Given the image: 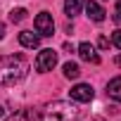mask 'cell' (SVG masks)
I'll return each instance as SVG.
<instances>
[{
    "instance_id": "6da1fadb",
    "label": "cell",
    "mask_w": 121,
    "mask_h": 121,
    "mask_svg": "<svg viewBox=\"0 0 121 121\" xmlns=\"http://www.w3.org/2000/svg\"><path fill=\"white\" fill-rule=\"evenodd\" d=\"M26 69H29V64H26V59L24 57H5V59H0V83L3 86H14V83H19L24 76H26Z\"/></svg>"
},
{
    "instance_id": "7a4b0ae2",
    "label": "cell",
    "mask_w": 121,
    "mask_h": 121,
    "mask_svg": "<svg viewBox=\"0 0 121 121\" xmlns=\"http://www.w3.org/2000/svg\"><path fill=\"white\" fill-rule=\"evenodd\" d=\"M78 119H81V109L64 100H57L43 109V121H78Z\"/></svg>"
},
{
    "instance_id": "3957f363",
    "label": "cell",
    "mask_w": 121,
    "mask_h": 121,
    "mask_svg": "<svg viewBox=\"0 0 121 121\" xmlns=\"http://www.w3.org/2000/svg\"><path fill=\"white\" fill-rule=\"evenodd\" d=\"M55 64H57V52H55L52 48L38 52V57H36V69H38V71H52Z\"/></svg>"
},
{
    "instance_id": "277c9868",
    "label": "cell",
    "mask_w": 121,
    "mask_h": 121,
    "mask_svg": "<svg viewBox=\"0 0 121 121\" xmlns=\"http://www.w3.org/2000/svg\"><path fill=\"white\" fill-rule=\"evenodd\" d=\"M33 26H36V31H38L40 36H52V33H55V22H52V14H48V12H40V14L36 17Z\"/></svg>"
},
{
    "instance_id": "5b68a950",
    "label": "cell",
    "mask_w": 121,
    "mask_h": 121,
    "mask_svg": "<svg viewBox=\"0 0 121 121\" xmlns=\"http://www.w3.org/2000/svg\"><path fill=\"white\" fill-rule=\"evenodd\" d=\"M69 93H71V100H76V102H90L93 95H95V90H93L88 83H78V86H74Z\"/></svg>"
},
{
    "instance_id": "8992f818",
    "label": "cell",
    "mask_w": 121,
    "mask_h": 121,
    "mask_svg": "<svg viewBox=\"0 0 121 121\" xmlns=\"http://www.w3.org/2000/svg\"><path fill=\"white\" fill-rule=\"evenodd\" d=\"M78 55H81V59H83V62L100 64V55L95 52V48H93L90 43H81V45H78Z\"/></svg>"
},
{
    "instance_id": "52a82bcc",
    "label": "cell",
    "mask_w": 121,
    "mask_h": 121,
    "mask_svg": "<svg viewBox=\"0 0 121 121\" xmlns=\"http://www.w3.org/2000/svg\"><path fill=\"white\" fill-rule=\"evenodd\" d=\"M86 14H88V19H93V22H104V10L95 3V0H88L86 3Z\"/></svg>"
},
{
    "instance_id": "ba28073f",
    "label": "cell",
    "mask_w": 121,
    "mask_h": 121,
    "mask_svg": "<svg viewBox=\"0 0 121 121\" xmlns=\"http://www.w3.org/2000/svg\"><path fill=\"white\" fill-rule=\"evenodd\" d=\"M19 43H22L24 48H31V50H33V48L40 45V36H36L33 31H22V33H19Z\"/></svg>"
},
{
    "instance_id": "9c48e42d",
    "label": "cell",
    "mask_w": 121,
    "mask_h": 121,
    "mask_svg": "<svg viewBox=\"0 0 121 121\" xmlns=\"http://www.w3.org/2000/svg\"><path fill=\"white\" fill-rule=\"evenodd\" d=\"M107 95H109L112 100L121 102V76H116V78H112V81L107 83Z\"/></svg>"
},
{
    "instance_id": "30bf717a",
    "label": "cell",
    "mask_w": 121,
    "mask_h": 121,
    "mask_svg": "<svg viewBox=\"0 0 121 121\" xmlns=\"http://www.w3.org/2000/svg\"><path fill=\"white\" fill-rule=\"evenodd\" d=\"M81 7H83V0H64V12L69 17H76L81 12Z\"/></svg>"
},
{
    "instance_id": "8fae6325",
    "label": "cell",
    "mask_w": 121,
    "mask_h": 121,
    "mask_svg": "<svg viewBox=\"0 0 121 121\" xmlns=\"http://www.w3.org/2000/svg\"><path fill=\"white\" fill-rule=\"evenodd\" d=\"M62 69H64V76H67V78H78V76H81V69H78L76 62H67Z\"/></svg>"
},
{
    "instance_id": "7c38bea8",
    "label": "cell",
    "mask_w": 121,
    "mask_h": 121,
    "mask_svg": "<svg viewBox=\"0 0 121 121\" xmlns=\"http://www.w3.org/2000/svg\"><path fill=\"white\" fill-rule=\"evenodd\" d=\"M10 19L12 22H24L26 19V10H12L10 12Z\"/></svg>"
},
{
    "instance_id": "4fadbf2b",
    "label": "cell",
    "mask_w": 121,
    "mask_h": 121,
    "mask_svg": "<svg viewBox=\"0 0 121 121\" xmlns=\"http://www.w3.org/2000/svg\"><path fill=\"white\" fill-rule=\"evenodd\" d=\"M112 43H114V45L121 50V29H116V31L112 33Z\"/></svg>"
},
{
    "instance_id": "5bb4252c",
    "label": "cell",
    "mask_w": 121,
    "mask_h": 121,
    "mask_svg": "<svg viewBox=\"0 0 121 121\" xmlns=\"http://www.w3.org/2000/svg\"><path fill=\"white\" fill-rule=\"evenodd\" d=\"M26 114H29V112H19V114H14V116H10V119H5V121H24Z\"/></svg>"
},
{
    "instance_id": "9a60e30c",
    "label": "cell",
    "mask_w": 121,
    "mask_h": 121,
    "mask_svg": "<svg viewBox=\"0 0 121 121\" xmlns=\"http://www.w3.org/2000/svg\"><path fill=\"white\" fill-rule=\"evenodd\" d=\"M97 45L104 50V48H109V38H104V36H100V40H97Z\"/></svg>"
},
{
    "instance_id": "2e32d148",
    "label": "cell",
    "mask_w": 121,
    "mask_h": 121,
    "mask_svg": "<svg viewBox=\"0 0 121 121\" xmlns=\"http://www.w3.org/2000/svg\"><path fill=\"white\" fill-rule=\"evenodd\" d=\"M114 19H116V22H121V0L116 3V14H114Z\"/></svg>"
},
{
    "instance_id": "e0dca14e",
    "label": "cell",
    "mask_w": 121,
    "mask_h": 121,
    "mask_svg": "<svg viewBox=\"0 0 121 121\" xmlns=\"http://www.w3.org/2000/svg\"><path fill=\"white\" fill-rule=\"evenodd\" d=\"M0 38H5V26H3V22H0Z\"/></svg>"
},
{
    "instance_id": "ac0fdd59",
    "label": "cell",
    "mask_w": 121,
    "mask_h": 121,
    "mask_svg": "<svg viewBox=\"0 0 121 121\" xmlns=\"http://www.w3.org/2000/svg\"><path fill=\"white\" fill-rule=\"evenodd\" d=\"M0 116H5V107L3 104H0Z\"/></svg>"
},
{
    "instance_id": "d6986e66",
    "label": "cell",
    "mask_w": 121,
    "mask_h": 121,
    "mask_svg": "<svg viewBox=\"0 0 121 121\" xmlns=\"http://www.w3.org/2000/svg\"><path fill=\"white\" fill-rule=\"evenodd\" d=\"M90 121H104V119H100V116H97V119H90Z\"/></svg>"
}]
</instances>
